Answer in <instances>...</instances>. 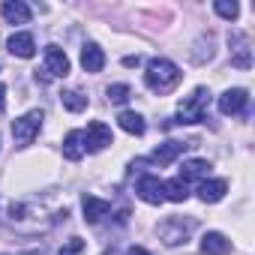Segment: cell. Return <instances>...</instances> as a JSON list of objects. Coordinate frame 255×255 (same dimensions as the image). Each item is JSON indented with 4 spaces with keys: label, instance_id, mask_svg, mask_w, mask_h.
Returning <instances> with one entry per match:
<instances>
[{
    "label": "cell",
    "instance_id": "1",
    "mask_svg": "<svg viewBox=\"0 0 255 255\" xmlns=\"http://www.w3.org/2000/svg\"><path fill=\"white\" fill-rule=\"evenodd\" d=\"M6 222L18 231V234H42L51 228V216L42 204L36 201H12L9 204V213H6Z\"/></svg>",
    "mask_w": 255,
    "mask_h": 255
},
{
    "label": "cell",
    "instance_id": "2",
    "mask_svg": "<svg viewBox=\"0 0 255 255\" xmlns=\"http://www.w3.org/2000/svg\"><path fill=\"white\" fill-rule=\"evenodd\" d=\"M180 78H183V72H180V66L174 63V60H168V57H153L150 63H147V69H144V84H147V90H153V93H171L177 84H180Z\"/></svg>",
    "mask_w": 255,
    "mask_h": 255
},
{
    "label": "cell",
    "instance_id": "3",
    "mask_svg": "<svg viewBox=\"0 0 255 255\" xmlns=\"http://www.w3.org/2000/svg\"><path fill=\"white\" fill-rule=\"evenodd\" d=\"M195 231V219L189 216H165L159 225H156V237L162 246L174 249V246H183Z\"/></svg>",
    "mask_w": 255,
    "mask_h": 255
},
{
    "label": "cell",
    "instance_id": "4",
    "mask_svg": "<svg viewBox=\"0 0 255 255\" xmlns=\"http://www.w3.org/2000/svg\"><path fill=\"white\" fill-rule=\"evenodd\" d=\"M210 108V90L207 87H195L189 96L180 99L177 105V123H201L204 114Z\"/></svg>",
    "mask_w": 255,
    "mask_h": 255
},
{
    "label": "cell",
    "instance_id": "5",
    "mask_svg": "<svg viewBox=\"0 0 255 255\" xmlns=\"http://www.w3.org/2000/svg\"><path fill=\"white\" fill-rule=\"evenodd\" d=\"M42 120H45V114H42L39 108H33V111H27V114H21V117L12 120V138H15V147L33 144V138H36L39 129H42Z\"/></svg>",
    "mask_w": 255,
    "mask_h": 255
},
{
    "label": "cell",
    "instance_id": "6",
    "mask_svg": "<svg viewBox=\"0 0 255 255\" xmlns=\"http://www.w3.org/2000/svg\"><path fill=\"white\" fill-rule=\"evenodd\" d=\"M228 54H231V66L252 69V42H249V36L243 30L228 33Z\"/></svg>",
    "mask_w": 255,
    "mask_h": 255
},
{
    "label": "cell",
    "instance_id": "7",
    "mask_svg": "<svg viewBox=\"0 0 255 255\" xmlns=\"http://www.w3.org/2000/svg\"><path fill=\"white\" fill-rule=\"evenodd\" d=\"M84 141H87V150H90V153H99V150H105L108 144H114L111 126H108V123H102V120H93V123H87V129H84Z\"/></svg>",
    "mask_w": 255,
    "mask_h": 255
},
{
    "label": "cell",
    "instance_id": "8",
    "mask_svg": "<svg viewBox=\"0 0 255 255\" xmlns=\"http://www.w3.org/2000/svg\"><path fill=\"white\" fill-rule=\"evenodd\" d=\"M246 102H249V93H246L243 87H228V90L216 99V105H219V111H222L225 117L243 114V111H246Z\"/></svg>",
    "mask_w": 255,
    "mask_h": 255
},
{
    "label": "cell",
    "instance_id": "9",
    "mask_svg": "<svg viewBox=\"0 0 255 255\" xmlns=\"http://www.w3.org/2000/svg\"><path fill=\"white\" fill-rule=\"evenodd\" d=\"M135 195H138L144 204H162V201H165L162 180H159L156 174H141L138 183H135Z\"/></svg>",
    "mask_w": 255,
    "mask_h": 255
},
{
    "label": "cell",
    "instance_id": "10",
    "mask_svg": "<svg viewBox=\"0 0 255 255\" xmlns=\"http://www.w3.org/2000/svg\"><path fill=\"white\" fill-rule=\"evenodd\" d=\"M45 72L51 78H66L69 75V57L60 45H45Z\"/></svg>",
    "mask_w": 255,
    "mask_h": 255
},
{
    "label": "cell",
    "instance_id": "11",
    "mask_svg": "<svg viewBox=\"0 0 255 255\" xmlns=\"http://www.w3.org/2000/svg\"><path fill=\"white\" fill-rule=\"evenodd\" d=\"M6 48H9V54H15V57L27 60V57H33V54H36V39H33V33L18 30V33H12V36H9Z\"/></svg>",
    "mask_w": 255,
    "mask_h": 255
},
{
    "label": "cell",
    "instance_id": "12",
    "mask_svg": "<svg viewBox=\"0 0 255 255\" xmlns=\"http://www.w3.org/2000/svg\"><path fill=\"white\" fill-rule=\"evenodd\" d=\"M225 192H228V183H225L222 177H207L204 183H198V198H201L204 204H216V201H222Z\"/></svg>",
    "mask_w": 255,
    "mask_h": 255
},
{
    "label": "cell",
    "instance_id": "13",
    "mask_svg": "<svg viewBox=\"0 0 255 255\" xmlns=\"http://www.w3.org/2000/svg\"><path fill=\"white\" fill-rule=\"evenodd\" d=\"M0 15H3L9 24H27L33 18V12H30V6L24 0H6V3L0 6Z\"/></svg>",
    "mask_w": 255,
    "mask_h": 255
},
{
    "label": "cell",
    "instance_id": "14",
    "mask_svg": "<svg viewBox=\"0 0 255 255\" xmlns=\"http://www.w3.org/2000/svg\"><path fill=\"white\" fill-rule=\"evenodd\" d=\"M231 252V240L222 231H207L201 237V255H228Z\"/></svg>",
    "mask_w": 255,
    "mask_h": 255
},
{
    "label": "cell",
    "instance_id": "15",
    "mask_svg": "<svg viewBox=\"0 0 255 255\" xmlns=\"http://www.w3.org/2000/svg\"><path fill=\"white\" fill-rule=\"evenodd\" d=\"M81 66H84V72H102L105 69V51L96 45V42H87L84 48H81Z\"/></svg>",
    "mask_w": 255,
    "mask_h": 255
},
{
    "label": "cell",
    "instance_id": "16",
    "mask_svg": "<svg viewBox=\"0 0 255 255\" xmlns=\"http://www.w3.org/2000/svg\"><path fill=\"white\" fill-rule=\"evenodd\" d=\"M87 153V141H84V129H72L66 138H63V156L69 162H78L81 156Z\"/></svg>",
    "mask_w": 255,
    "mask_h": 255
},
{
    "label": "cell",
    "instance_id": "17",
    "mask_svg": "<svg viewBox=\"0 0 255 255\" xmlns=\"http://www.w3.org/2000/svg\"><path fill=\"white\" fill-rule=\"evenodd\" d=\"M207 177H210V162H207V159H186L183 168H180V180H183L186 186H189L192 180H201V183H204Z\"/></svg>",
    "mask_w": 255,
    "mask_h": 255
},
{
    "label": "cell",
    "instance_id": "18",
    "mask_svg": "<svg viewBox=\"0 0 255 255\" xmlns=\"http://www.w3.org/2000/svg\"><path fill=\"white\" fill-rule=\"evenodd\" d=\"M81 210H84V219H87L90 225H96L102 216H108V213H111V204H108L105 198H96V195H84V201H81Z\"/></svg>",
    "mask_w": 255,
    "mask_h": 255
},
{
    "label": "cell",
    "instance_id": "19",
    "mask_svg": "<svg viewBox=\"0 0 255 255\" xmlns=\"http://www.w3.org/2000/svg\"><path fill=\"white\" fill-rule=\"evenodd\" d=\"M186 147H189V144H183V141H162V144L150 153V159H153V162H159V165H171V162L186 150Z\"/></svg>",
    "mask_w": 255,
    "mask_h": 255
},
{
    "label": "cell",
    "instance_id": "20",
    "mask_svg": "<svg viewBox=\"0 0 255 255\" xmlns=\"http://www.w3.org/2000/svg\"><path fill=\"white\" fill-rule=\"evenodd\" d=\"M117 123H120V129L129 132V135H144L147 132V123H144V117L138 111H120Z\"/></svg>",
    "mask_w": 255,
    "mask_h": 255
},
{
    "label": "cell",
    "instance_id": "21",
    "mask_svg": "<svg viewBox=\"0 0 255 255\" xmlns=\"http://www.w3.org/2000/svg\"><path fill=\"white\" fill-rule=\"evenodd\" d=\"M162 192H165V198H168V201H174V204H183V201L189 198V186H186L180 177L165 180V183H162Z\"/></svg>",
    "mask_w": 255,
    "mask_h": 255
},
{
    "label": "cell",
    "instance_id": "22",
    "mask_svg": "<svg viewBox=\"0 0 255 255\" xmlns=\"http://www.w3.org/2000/svg\"><path fill=\"white\" fill-rule=\"evenodd\" d=\"M60 102H63V108L72 111V114H78V111L87 108V96H84L81 90H63V93H60Z\"/></svg>",
    "mask_w": 255,
    "mask_h": 255
},
{
    "label": "cell",
    "instance_id": "23",
    "mask_svg": "<svg viewBox=\"0 0 255 255\" xmlns=\"http://www.w3.org/2000/svg\"><path fill=\"white\" fill-rule=\"evenodd\" d=\"M192 60H195V63H210V60H213V33H207V36H201V39L195 42Z\"/></svg>",
    "mask_w": 255,
    "mask_h": 255
},
{
    "label": "cell",
    "instance_id": "24",
    "mask_svg": "<svg viewBox=\"0 0 255 255\" xmlns=\"http://www.w3.org/2000/svg\"><path fill=\"white\" fill-rule=\"evenodd\" d=\"M105 96H108L111 105H126V102H129V96H132V87L129 84H108L105 87Z\"/></svg>",
    "mask_w": 255,
    "mask_h": 255
},
{
    "label": "cell",
    "instance_id": "25",
    "mask_svg": "<svg viewBox=\"0 0 255 255\" xmlns=\"http://www.w3.org/2000/svg\"><path fill=\"white\" fill-rule=\"evenodd\" d=\"M213 12H216L219 18H225V21H234V18L240 15V6L234 3V0H216V3H213Z\"/></svg>",
    "mask_w": 255,
    "mask_h": 255
},
{
    "label": "cell",
    "instance_id": "26",
    "mask_svg": "<svg viewBox=\"0 0 255 255\" xmlns=\"http://www.w3.org/2000/svg\"><path fill=\"white\" fill-rule=\"evenodd\" d=\"M57 255H84V240H81V237H69V240L60 246Z\"/></svg>",
    "mask_w": 255,
    "mask_h": 255
},
{
    "label": "cell",
    "instance_id": "27",
    "mask_svg": "<svg viewBox=\"0 0 255 255\" xmlns=\"http://www.w3.org/2000/svg\"><path fill=\"white\" fill-rule=\"evenodd\" d=\"M141 63V57L138 54H129V57H123V66H138Z\"/></svg>",
    "mask_w": 255,
    "mask_h": 255
},
{
    "label": "cell",
    "instance_id": "28",
    "mask_svg": "<svg viewBox=\"0 0 255 255\" xmlns=\"http://www.w3.org/2000/svg\"><path fill=\"white\" fill-rule=\"evenodd\" d=\"M126 255H150L144 246H129V252H126Z\"/></svg>",
    "mask_w": 255,
    "mask_h": 255
},
{
    "label": "cell",
    "instance_id": "29",
    "mask_svg": "<svg viewBox=\"0 0 255 255\" xmlns=\"http://www.w3.org/2000/svg\"><path fill=\"white\" fill-rule=\"evenodd\" d=\"M3 108H6V87L0 84V114H3Z\"/></svg>",
    "mask_w": 255,
    "mask_h": 255
},
{
    "label": "cell",
    "instance_id": "30",
    "mask_svg": "<svg viewBox=\"0 0 255 255\" xmlns=\"http://www.w3.org/2000/svg\"><path fill=\"white\" fill-rule=\"evenodd\" d=\"M102 255H120V252H117V249H114V246H111V249H105V252H102Z\"/></svg>",
    "mask_w": 255,
    "mask_h": 255
}]
</instances>
